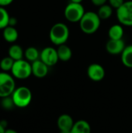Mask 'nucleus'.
<instances>
[{
    "label": "nucleus",
    "mask_w": 132,
    "mask_h": 133,
    "mask_svg": "<svg viewBox=\"0 0 132 133\" xmlns=\"http://www.w3.org/2000/svg\"><path fill=\"white\" fill-rule=\"evenodd\" d=\"M87 75L91 80L100 82L105 77V69L100 64L93 63L87 69Z\"/></svg>",
    "instance_id": "1a4fd4ad"
},
{
    "label": "nucleus",
    "mask_w": 132,
    "mask_h": 133,
    "mask_svg": "<svg viewBox=\"0 0 132 133\" xmlns=\"http://www.w3.org/2000/svg\"><path fill=\"white\" fill-rule=\"evenodd\" d=\"M57 52H58V58L60 61L68 62L72 58V49L69 46H68L65 44L58 46Z\"/></svg>",
    "instance_id": "4468645a"
},
{
    "label": "nucleus",
    "mask_w": 132,
    "mask_h": 133,
    "mask_svg": "<svg viewBox=\"0 0 132 133\" xmlns=\"http://www.w3.org/2000/svg\"><path fill=\"white\" fill-rule=\"evenodd\" d=\"M60 133H71V131H60Z\"/></svg>",
    "instance_id": "c756f323"
},
{
    "label": "nucleus",
    "mask_w": 132,
    "mask_h": 133,
    "mask_svg": "<svg viewBox=\"0 0 132 133\" xmlns=\"http://www.w3.org/2000/svg\"><path fill=\"white\" fill-rule=\"evenodd\" d=\"M121 55L122 64L127 68L132 69V44L126 46Z\"/></svg>",
    "instance_id": "dca6fc26"
},
{
    "label": "nucleus",
    "mask_w": 132,
    "mask_h": 133,
    "mask_svg": "<svg viewBox=\"0 0 132 133\" xmlns=\"http://www.w3.org/2000/svg\"><path fill=\"white\" fill-rule=\"evenodd\" d=\"M86 11L82 3L69 2L65 8L64 15L65 19L71 23L79 22Z\"/></svg>",
    "instance_id": "20e7f679"
},
{
    "label": "nucleus",
    "mask_w": 132,
    "mask_h": 133,
    "mask_svg": "<svg viewBox=\"0 0 132 133\" xmlns=\"http://www.w3.org/2000/svg\"><path fill=\"white\" fill-rule=\"evenodd\" d=\"M83 0H70L71 2H75V3H82Z\"/></svg>",
    "instance_id": "c85d7f7f"
},
{
    "label": "nucleus",
    "mask_w": 132,
    "mask_h": 133,
    "mask_svg": "<svg viewBox=\"0 0 132 133\" xmlns=\"http://www.w3.org/2000/svg\"><path fill=\"white\" fill-rule=\"evenodd\" d=\"M10 17L4 7L0 6V29H5L9 25Z\"/></svg>",
    "instance_id": "412c9836"
},
{
    "label": "nucleus",
    "mask_w": 132,
    "mask_h": 133,
    "mask_svg": "<svg viewBox=\"0 0 132 133\" xmlns=\"http://www.w3.org/2000/svg\"><path fill=\"white\" fill-rule=\"evenodd\" d=\"M69 28L63 23H57L54 24L49 32L50 41L57 46L64 44L69 38Z\"/></svg>",
    "instance_id": "f03ea898"
},
{
    "label": "nucleus",
    "mask_w": 132,
    "mask_h": 133,
    "mask_svg": "<svg viewBox=\"0 0 132 133\" xmlns=\"http://www.w3.org/2000/svg\"><path fill=\"white\" fill-rule=\"evenodd\" d=\"M74 123L75 122L71 115L67 114L60 115L57 121V125L60 131H71Z\"/></svg>",
    "instance_id": "f8f14e48"
},
{
    "label": "nucleus",
    "mask_w": 132,
    "mask_h": 133,
    "mask_svg": "<svg viewBox=\"0 0 132 133\" xmlns=\"http://www.w3.org/2000/svg\"><path fill=\"white\" fill-rule=\"evenodd\" d=\"M40 58L47 66L55 65L59 61L57 49L52 47L44 48L40 54Z\"/></svg>",
    "instance_id": "6e6552de"
},
{
    "label": "nucleus",
    "mask_w": 132,
    "mask_h": 133,
    "mask_svg": "<svg viewBox=\"0 0 132 133\" xmlns=\"http://www.w3.org/2000/svg\"><path fill=\"white\" fill-rule=\"evenodd\" d=\"M16 89L14 78L6 72H0V97H10Z\"/></svg>",
    "instance_id": "0eeeda50"
},
{
    "label": "nucleus",
    "mask_w": 132,
    "mask_h": 133,
    "mask_svg": "<svg viewBox=\"0 0 132 133\" xmlns=\"http://www.w3.org/2000/svg\"><path fill=\"white\" fill-rule=\"evenodd\" d=\"M79 23V27L84 34H93L99 30L101 19L99 17L97 12L88 11L85 12Z\"/></svg>",
    "instance_id": "f257e3e1"
},
{
    "label": "nucleus",
    "mask_w": 132,
    "mask_h": 133,
    "mask_svg": "<svg viewBox=\"0 0 132 133\" xmlns=\"http://www.w3.org/2000/svg\"><path fill=\"white\" fill-rule=\"evenodd\" d=\"M14 105L19 108H26L32 101V93L26 87H19L16 88L11 95Z\"/></svg>",
    "instance_id": "7ed1b4c3"
},
{
    "label": "nucleus",
    "mask_w": 132,
    "mask_h": 133,
    "mask_svg": "<svg viewBox=\"0 0 132 133\" xmlns=\"http://www.w3.org/2000/svg\"><path fill=\"white\" fill-rule=\"evenodd\" d=\"M3 30V37L7 42L13 43L18 39V31L13 26L9 25Z\"/></svg>",
    "instance_id": "f3484780"
},
{
    "label": "nucleus",
    "mask_w": 132,
    "mask_h": 133,
    "mask_svg": "<svg viewBox=\"0 0 132 133\" xmlns=\"http://www.w3.org/2000/svg\"><path fill=\"white\" fill-rule=\"evenodd\" d=\"M107 1L108 0H91L92 3L93 5H95L96 6H99V7L103 5H104V4H106Z\"/></svg>",
    "instance_id": "393cba45"
},
{
    "label": "nucleus",
    "mask_w": 132,
    "mask_h": 133,
    "mask_svg": "<svg viewBox=\"0 0 132 133\" xmlns=\"http://www.w3.org/2000/svg\"><path fill=\"white\" fill-rule=\"evenodd\" d=\"M71 133H91V126L86 120H79L74 123Z\"/></svg>",
    "instance_id": "ddd939ff"
},
{
    "label": "nucleus",
    "mask_w": 132,
    "mask_h": 133,
    "mask_svg": "<svg viewBox=\"0 0 132 133\" xmlns=\"http://www.w3.org/2000/svg\"><path fill=\"white\" fill-rule=\"evenodd\" d=\"M8 53L9 56L12 58L14 61L23 59V56L24 55L23 48L18 44H12V46H10Z\"/></svg>",
    "instance_id": "a211bd4d"
},
{
    "label": "nucleus",
    "mask_w": 132,
    "mask_h": 133,
    "mask_svg": "<svg viewBox=\"0 0 132 133\" xmlns=\"http://www.w3.org/2000/svg\"><path fill=\"white\" fill-rule=\"evenodd\" d=\"M11 72L12 76L18 79H26L32 75L31 64L23 59L15 61Z\"/></svg>",
    "instance_id": "39448f33"
},
{
    "label": "nucleus",
    "mask_w": 132,
    "mask_h": 133,
    "mask_svg": "<svg viewBox=\"0 0 132 133\" xmlns=\"http://www.w3.org/2000/svg\"><path fill=\"white\" fill-rule=\"evenodd\" d=\"M124 28L121 24H114L111 26L108 30L109 39L120 40L124 37Z\"/></svg>",
    "instance_id": "2eb2a0df"
},
{
    "label": "nucleus",
    "mask_w": 132,
    "mask_h": 133,
    "mask_svg": "<svg viewBox=\"0 0 132 133\" xmlns=\"http://www.w3.org/2000/svg\"><path fill=\"white\" fill-rule=\"evenodd\" d=\"M97 14L101 20H106L110 18L113 14V8L109 4H104L99 7Z\"/></svg>",
    "instance_id": "6ab92c4d"
},
{
    "label": "nucleus",
    "mask_w": 132,
    "mask_h": 133,
    "mask_svg": "<svg viewBox=\"0 0 132 133\" xmlns=\"http://www.w3.org/2000/svg\"><path fill=\"white\" fill-rule=\"evenodd\" d=\"M126 0H108L109 5L113 8L117 9L119 7H121Z\"/></svg>",
    "instance_id": "b1692460"
},
{
    "label": "nucleus",
    "mask_w": 132,
    "mask_h": 133,
    "mask_svg": "<svg viewBox=\"0 0 132 133\" xmlns=\"http://www.w3.org/2000/svg\"><path fill=\"white\" fill-rule=\"evenodd\" d=\"M5 133H18L16 130H14V129H5Z\"/></svg>",
    "instance_id": "cd10ccee"
},
{
    "label": "nucleus",
    "mask_w": 132,
    "mask_h": 133,
    "mask_svg": "<svg viewBox=\"0 0 132 133\" xmlns=\"http://www.w3.org/2000/svg\"><path fill=\"white\" fill-rule=\"evenodd\" d=\"M2 107L5 109H10L12 108L14 105V103L12 101V97H4L2 98Z\"/></svg>",
    "instance_id": "5701e85b"
},
{
    "label": "nucleus",
    "mask_w": 132,
    "mask_h": 133,
    "mask_svg": "<svg viewBox=\"0 0 132 133\" xmlns=\"http://www.w3.org/2000/svg\"><path fill=\"white\" fill-rule=\"evenodd\" d=\"M5 125H3L1 122H0V133H5Z\"/></svg>",
    "instance_id": "bb28decb"
},
{
    "label": "nucleus",
    "mask_w": 132,
    "mask_h": 133,
    "mask_svg": "<svg viewBox=\"0 0 132 133\" xmlns=\"http://www.w3.org/2000/svg\"><path fill=\"white\" fill-rule=\"evenodd\" d=\"M13 2V0H0V6L4 7L9 4H11Z\"/></svg>",
    "instance_id": "a878e982"
},
{
    "label": "nucleus",
    "mask_w": 132,
    "mask_h": 133,
    "mask_svg": "<svg viewBox=\"0 0 132 133\" xmlns=\"http://www.w3.org/2000/svg\"><path fill=\"white\" fill-rule=\"evenodd\" d=\"M14 60L9 56L2 58L0 62V68L3 72L11 71L14 64Z\"/></svg>",
    "instance_id": "4be33fe9"
},
{
    "label": "nucleus",
    "mask_w": 132,
    "mask_h": 133,
    "mask_svg": "<svg viewBox=\"0 0 132 133\" xmlns=\"http://www.w3.org/2000/svg\"><path fill=\"white\" fill-rule=\"evenodd\" d=\"M32 66V74L37 78H44L47 75L48 67L44 62L40 59H38L31 64Z\"/></svg>",
    "instance_id": "9b49d317"
},
{
    "label": "nucleus",
    "mask_w": 132,
    "mask_h": 133,
    "mask_svg": "<svg viewBox=\"0 0 132 133\" xmlns=\"http://www.w3.org/2000/svg\"><path fill=\"white\" fill-rule=\"evenodd\" d=\"M40 54L38 50L34 48V47H29L28 48L26 49L24 52V56L26 57V60L28 62H33L39 59L40 58Z\"/></svg>",
    "instance_id": "aec40b11"
},
{
    "label": "nucleus",
    "mask_w": 132,
    "mask_h": 133,
    "mask_svg": "<svg viewBox=\"0 0 132 133\" xmlns=\"http://www.w3.org/2000/svg\"><path fill=\"white\" fill-rule=\"evenodd\" d=\"M116 16L120 24L132 26V0H126L121 7L116 9Z\"/></svg>",
    "instance_id": "423d86ee"
},
{
    "label": "nucleus",
    "mask_w": 132,
    "mask_h": 133,
    "mask_svg": "<svg viewBox=\"0 0 132 133\" xmlns=\"http://www.w3.org/2000/svg\"><path fill=\"white\" fill-rule=\"evenodd\" d=\"M125 42L123 39L120 40H113L109 39L106 44V51L113 55H121L124 49L125 48Z\"/></svg>",
    "instance_id": "9d476101"
}]
</instances>
